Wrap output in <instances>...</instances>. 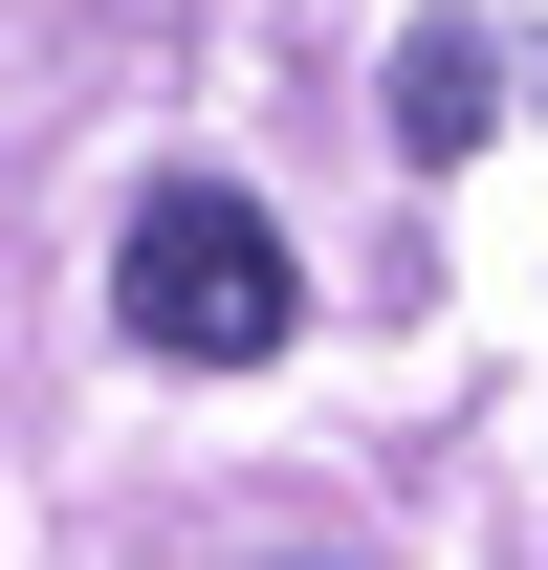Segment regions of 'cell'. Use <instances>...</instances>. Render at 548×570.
Returning a JSON list of instances; mask_svg holds the SVG:
<instances>
[{"instance_id":"2","label":"cell","mask_w":548,"mask_h":570,"mask_svg":"<svg viewBox=\"0 0 548 570\" xmlns=\"http://www.w3.org/2000/svg\"><path fill=\"white\" fill-rule=\"evenodd\" d=\"M505 110H527V45H505V22H417V45H395V154H417V176H461Z\"/></svg>"},{"instance_id":"1","label":"cell","mask_w":548,"mask_h":570,"mask_svg":"<svg viewBox=\"0 0 548 570\" xmlns=\"http://www.w3.org/2000/svg\"><path fill=\"white\" fill-rule=\"evenodd\" d=\"M110 330H133L154 373H264L285 330H307V264H285V219L242 198V176H176V198H133V242H110Z\"/></svg>"}]
</instances>
